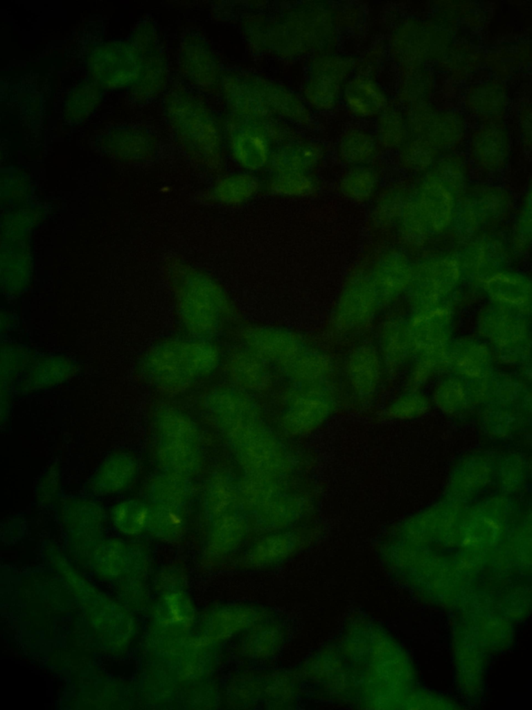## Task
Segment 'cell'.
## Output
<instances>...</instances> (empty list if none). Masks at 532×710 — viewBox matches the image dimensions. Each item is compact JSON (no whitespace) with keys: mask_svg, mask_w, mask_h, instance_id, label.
I'll list each match as a JSON object with an SVG mask.
<instances>
[{"mask_svg":"<svg viewBox=\"0 0 532 710\" xmlns=\"http://www.w3.org/2000/svg\"><path fill=\"white\" fill-rule=\"evenodd\" d=\"M436 175L432 178L443 184L452 193L460 189L464 182V173L461 167L455 164H443L437 168Z\"/></svg>","mask_w":532,"mask_h":710,"instance_id":"15","label":"cell"},{"mask_svg":"<svg viewBox=\"0 0 532 710\" xmlns=\"http://www.w3.org/2000/svg\"><path fill=\"white\" fill-rule=\"evenodd\" d=\"M150 508L139 501H127L116 509V520L128 534H137L147 528Z\"/></svg>","mask_w":532,"mask_h":710,"instance_id":"13","label":"cell"},{"mask_svg":"<svg viewBox=\"0 0 532 710\" xmlns=\"http://www.w3.org/2000/svg\"><path fill=\"white\" fill-rule=\"evenodd\" d=\"M283 366L290 378L301 383L317 382L327 374L330 367L323 355L302 350Z\"/></svg>","mask_w":532,"mask_h":710,"instance_id":"10","label":"cell"},{"mask_svg":"<svg viewBox=\"0 0 532 710\" xmlns=\"http://www.w3.org/2000/svg\"><path fill=\"white\" fill-rule=\"evenodd\" d=\"M190 478L166 472L152 483V497L157 504L180 508L192 494Z\"/></svg>","mask_w":532,"mask_h":710,"instance_id":"8","label":"cell"},{"mask_svg":"<svg viewBox=\"0 0 532 710\" xmlns=\"http://www.w3.org/2000/svg\"><path fill=\"white\" fill-rule=\"evenodd\" d=\"M416 202L430 230L441 232L450 225L454 209V196L436 180L432 178L422 184Z\"/></svg>","mask_w":532,"mask_h":710,"instance_id":"2","label":"cell"},{"mask_svg":"<svg viewBox=\"0 0 532 710\" xmlns=\"http://www.w3.org/2000/svg\"><path fill=\"white\" fill-rule=\"evenodd\" d=\"M213 522L208 541L209 548L213 552L229 551L238 546L245 537L246 521L238 512H229Z\"/></svg>","mask_w":532,"mask_h":710,"instance_id":"6","label":"cell"},{"mask_svg":"<svg viewBox=\"0 0 532 710\" xmlns=\"http://www.w3.org/2000/svg\"><path fill=\"white\" fill-rule=\"evenodd\" d=\"M232 377L238 383L251 390H262L269 383V375L262 358L254 353H238L229 365Z\"/></svg>","mask_w":532,"mask_h":710,"instance_id":"7","label":"cell"},{"mask_svg":"<svg viewBox=\"0 0 532 710\" xmlns=\"http://www.w3.org/2000/svg\"><path fill=\"white\" fill-rule=\"evenodd\" d=\"M148 528L157 537L173 542L184 535L185 520L180 508L157 504L153 508H150Z\"/></svg>","mask_w":532,"mask_h":710,"instance_id":"11","label":"cell"},{"mask_svg":"<svg viewBox=\"0 0 532 710\" xmlns=\"http://www.w3.org/2000/svg\"><path fill=\"white\" fill-rule=\"evenodd\" d=\"M238 483L224 472H217L209 480L204 495V512L213 521L231 512L237 503Z\"/></svg>","mask_w":532,"mask_h":710,"instance_id":"5","label":"cell"},{"mask_svg":"<svg viewBox=\"0 0 532 710\" xmlns=\"http://www.w3.org/2000/svg\"><path fill=\"white\" fill-rule=\"evenodd\" d=\"M247 339L254 352L261 358L270 359L283 365L302 350L294 336L282 331L253 329L247 333Z\"/></svg>","mask_w":532,"mask_h":710,"instance_id":"3","label":"cell"},{"mask_svg":"<svg viewBox=\"0 0 532 710\" xmlns=\"http://www.w3.org/2000/svg\"><path fill=\"white\" fill-rule=\"evenodd\" d=\"M218 361V352L209 343L172 342L162 354L165 383L172 391L182 390L209 374Z\"/></svg>","mask_w":532,"mask_h":710,"instance_id":"1","label":"cell"},{"mask_svg":"<svg viewBox=\"0 0 532 710\" xmlns=\"http://www.w3.org/2000/svg\"><path fill=\"white\" fill-rule=\"evenodd\" d=\"M160 426L163 438L195 444L200 441V434L196 424L179 411H167L161 419Z\"/></svg>","mask_w":532,"mask_h":710,"instance_id":"12","label":"cell"},{"mask_svg":"<svg viewBox=\"0 0 532 710\" xmlns=\"http://www.w3.org/2000/svg\"><path fill=\"white\" fill-rule=\"evenodd\" d=\"M159 460L166 472L190 478L200 471L202 456L197 444L163 438L159 447Z\"/></svg>","mask_w":532,"mask_h":710,"instance_id":"4","label":"cell"},{"mask_svg":"<svg viewBox=\"0 0 532 710\" xmlns=\"http://www.w3.org/2000/svg\"><path fill=\"white\" fill-rule=\"evenodd\" d=\"M377 366L375 355L368 347H359L350 356L348 376L353 387L360 395H366L373 388Z\"/></svg>","mask_w":532,"mask_h":710,"instance_id":"9","label":"cell"},{"mask_svg":"<svg viewBox=\"0 0 532 710\" xmlns=\"http://www.w3.org/2000/svg\"><path fill=\"white\" fill-rule=\"evenodd\" d=\"M404 230L409 242L416 246L422 245L430 230L418 204L411 202L405 209Z\"/></svg>","mask_w":532,"mask_h":710,"instance_id":"14","label":"cell"}]
</instances>
